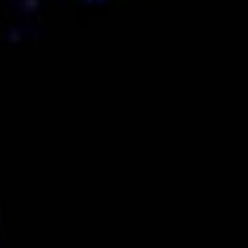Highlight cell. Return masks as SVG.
Listing matches in <instances>:
<instances>
[{"label": "cell", "mask_w": 248, "mask_h": 248, "mask_svg": "<svg viewBox=\"0 0 248 248\" xmlns=\"http://www.w3.org/2000/svg\"><path fill=\"white\" fill-rule=\"evenodd\" d=\"M93 3H98V0H93Z\"/></svg>", "instance_id": "6da1fadb"}]
</instances>
